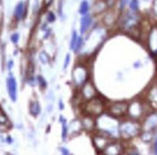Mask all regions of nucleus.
Segmentation results:
<instances>
[{
    "label": "nucleus",
    "instance_id": "nucleus-18",
    "mask_svg": "<svg viewBox=\"0 0 157 155\" xmlns=\"http://www.w3.org/2000/svg\"><path fill=\"white\" fill-rule=\"evenodd\" d=\"M89 10H90V5L88 3V1H87V0H83V1L80 3L79 13L81 15L85 16V15H87V13L89 12Z\"/></svg>",
    "mask_w": 157,
    "mask_h": 155
},
{
    "label": "nucleus",
    "instance_id": "nucleus-17",
    "mask_svg": "<svg viewBox=\"0 0 157 155\" xmlns=\"http://www.w3.org/2000/svg\"><path fill=\"white\" fill-rule=\"evenodd\" d=\"M41 112V107L38 101H32L30 103V113L33 116H38Z\"/></svg>",
    "mask_w": 157,
    "mask_h": 155
},
{
    "label": "nucleus",
    "instance_id": "nucleus-25",
    "mask_svg": "<svg viewBox=\"0 0 157 155\" xmlns=\"http://www.w3.org/2000/svg\"><path fill=\"white\" fill-rule=\"evenodd\" d=\"M69 62H71V54H67L66 59H65V63H64V69H66L69 67Z\"/></svg>",
    "mask_w": 157,
    "mask_h": 155
},
{
    "label": "nucleus",
    "instance_id": "nucleus-30",
    "mask_svg": "<svg viewBox=\"0 0 157 155\" xmlns=\"http://www.w3.org/2000/svg\"><path fill=\"white\" fill-rule=\"evenodd\" d=\"M115 3V0H105V4L107 6H112Z\"/></svg>",
    "mask_w": 157,
    "mask_h": 155
},
{
    "label": "nucleus",
    "instance_id": "nucleus-2",
    "mask_svg": "<svg viewBox=\"0 0 157 155\" xmlns=\"http://www.w3.org/2000/svg\"><path fill=\"white\" fill-rule=\"evenodd\" d=\"M142 130L141 125L135 120H124L119 126V135L122 139L129 140L137 136Z\"/></svg>",
    "mask_w": 157,
    "mask_h": 155
},
{
    "label": "nucleus",
    "instance_id": "nucleus-1",
    "mask_svg": "<svg viewBox=\"0 0 157 155\" xmlns=\"http://www.w3.org/2000/svg\"><path fill=\"white\" fill-rule=\"evenodd\" d=\"M97 128L99 130V133L104 135L115 136L119 134V126L116 118L111 115H101L97 119L96 122Z\"/></svg>",
    "mask_w": 157,
    "mask_h": 155
},
{
    "label": "nucleus",
    "instance_id": "nucleus-6",
    "mask_svg": "<svg viewBox=\"0 0 157 155\" xmlns=\"http://www.w3.org/2000/svg\"><path fill=\"white\" fill-rule=\"evenodd\" d=\"M81 95H82V98L85 101H88L97 97V90L90 81H87L81 87Z\"/></svg>",
    "mask_w": 157,
    "mask_h": 155
},
{
    "label": "nucleus",
    "instance_id": "nucleus-28",
    "mask_svg": "<svg viewBox=\"0 0 157 155\" xmlns=\"http://www.w3.org/2000/svg\"><path fill=\"white\" fill-rule=\"evenodd\" d=\"M128 1H129V0H120V9H123V8L126 6Z\"/></svg>",
    "mask_w": 157,
    "mask_h": 155
},
{
    "label": "nucleus",
    "instance_id": "nucleus-22",
    "mask_svg": "<svg viewBox=\"0 0 157 155\" xmlns=\"http://www.w3.org/2000/svg\"><path fill=\"white\" fill-rule=\"evenodd\" d=\"M8 122V118L2 111H0V124H6Z\"/></svg>",
    "mask_w": 157,
    "mask_h": 155
},
{
    "label": "nucleus",
    "instance_id": "nucleus-13",
    "mask_svg": "<svg viewBox=\"0 0 157 155\" xmlns=\"http://www.w3.org/2000/svg\"><path fill=\"white\" fill-rule=\"evenodd\" d=\"M92 22V18L91 16L89 15H85L81 18L80 20V32L81 34H84L87 30L89 29V27L91 26Z\"/></svg>",
    "mask_w": 157,
    "mask_h": 155
},
{
    "label": "nucleus",
    "instance_id": "nucleus-21",
    "mask_svg": "<svg viewBox=\"0 0 157 155\" xmlns=\"http://www.w3.org/2000/svg\"><path fill=\"white\" fill-rule=\"evenodd\" d=\"M82 46H83V38L82 37H78V40H77V43L75 44V47H74V52H78L79 50L82 48Z\"/></svg>",
    "mask_w": 157,
    "mask_h": 155
},
{
    "label": "nucleus",
    "instance_id": "nucleus-34",
    "mask_svg": "<svg viewBox=\"0 0 157 155\" xmlns=\"http://www.w3.org/2000/svg\"><path fill=\"white\" fill-rule=\"evenodd\" d=\"M122 155H126V154H122Z\"/></svg>",
    "mask_w": 157,
    "mask_h": 155
},
{
    "label": "nucleus",
    "instance_id": "nucleus-23",
    "mask_svg": "<svg viewBox=\"0 0 157 155\" xmlns=\"http://www.w3.org/2000/svg\"><path fill=\"white\" fill-rule=\"evenodd\" d=\"M67 136H68V126H67L66 122H63V132H62V138L63 140H65Z\"/></svg>",
    "mask_w": 157,
    "mask_h": 155
},
{
    "label": "nucleus",
    "instance_id": "nucleus-29",
    "mask_svg": "<svg viewBox=\"0 0 157 155\" xmlns=\"http://www.w3.org/2000/svg\"><path fill=\"white\" fill-rule=\"evenodd\" d=\"M153 153L154 155H157V136L154 140V145H153Z\"/></svg>",
    "mask_w": 157,
    "mask_h": 155
},
{
    "label": "nucleus",
    "instance_id": "nucleus-31",
    "mask_svg": "<svg viewBox=\"0 0 157 155\" xmlns=\"http://www.w3.org/2000/svg\"><path fill=\"white\" fill-rule=\"evenodd\" d=\"M128 155H140V153L136 150V149H132V150H130V151H129V153H128Z\"/></svg>",
    "mask_w": 157,
    "mask_h": 155
},
{
    "label": "nucleus",
    "instance_id": "nucleus-9",
    "mask_svg": "<svg viewBox=\"0 0 157 155\" xmlns=\"http://www.w3.org/2000/svg\"><path fill=\"white\" fill-rule=\"evenodd\" d=\"M156 127H157V114L156 113H152V114H150L145 120L142 129L144 132H152Z\"/></svg>",
    "mask_w": 157,
    "mask_h": 155
},
{
    "label": "nucleus",
    "instance_id": "nucleus-3",
    "mask_svg": "<svg viewBox=\"0 0 157 155\" xmlns=\"http://www.w3.org/2000/svg\"><path fill=\"white\" fill-rule=\"evenodd\" d=\"M83 109L86 116H90V117L92 118H99V116L103 114V111H104V101L96 97L86 101Z\"/></svg>",
    "mask_w": 157,
    "mask_h": 155
},
{
    "label": "nucleus",
    "instance_id": "nucleus-4",
    "mask_svg": "<svg viewBox=\"0 0 157 155\" xmlns=\"http://www.w3.org/2000/svg\"><path fill=\"white\" fill-rule=\"evenodd\" d=\"M73 81L77 87H82L88 81V71L84 67L77 66L73 69Z\"/></svg>",
    "mask_w": 157,
    "mask_h": 155
},
{
    "label": "nucleus",
    "instance_id": "nucleus-32",
    "mask_svg": "<svg viewBox=\"0 0 157 155\" xmlns=\"http://www.w3.org/2000/svg\"><path fill=\"white\" fill-rule=\"evenodd\" d=\"M62 154L63 155H69V152L67 148H62Z\"/></svg>",
    "mask_w": 157,
    "mask_h": 155
},
{
    "label": "nucleus",
    "instance_id": "nucleus-11",
    "mask_svg": "<svg viewBox=\"0 0 157 155\" xmlns=\"http://www.w3.org/2000/svg\"><path fill=\"white\" fill-rule=\"evenodd\" d=\"M7 89L9 92V97L13 101L16 100V81L14 76H10L7 79Z\"/></svg>",
    "mask_w": 157,
    "mask_h": 155
},
{
    "label": "nucleus",
    "instance_id": "nucleus-15",
    "mask_svg": "<svg viewBox=\"0 0 157 155\" xmlns=\"http://www.w3.org/2000/svg\"><path fill=\"white\" fill-rule=\"evenodd\" d=\"M82 122V126L87 129H92V127L96 126V122L92 120V117H90V116H85V118L81 120Z\"/></svg>",
    "mask_w": 157,
    "mask_h": 155
},
{
    "label": "nucleus",
    "instance_id": "nucleus-19",
    "mask_svg": "<svg viewBox=\"0 0 157 155\" xmlns=\"http://www.w3.org/2000/svg\"><path fill=\"white\" fill-rule=\"evenodd\" d=\"M77 40H78V35H77L76 31H72L71 44H69V47H71V50H74V47H75V44L77 43Z\"/></svg>",
    "mask_w": 157,
    "mask_h": 155
},
{
    "label": "nucleus",
    "instance_id": "nucleus-12",
    "mask_svg": "<svg viewBox=\"0 0 157 155\" xmlns=\"http://www.w3.org/2000/svg\"><path fill=\"white\" fill-rule=\"evenodd\" d=\"M147 101L153 109H157V85L150 87L147 92Z\"/></svg>",
    "mask_w": 157,
    "mask_h": 155
},
{
    "label": "nucleus",
    "instance_id": "nucleus-8",
    "mask_svg": "<svg viewBox=\"0 0 157 155\" xmlns=\"http://www.w3.org/2000/svg\"><path fill=\"white\" fill-rule=\"evenodd\" d=\"M127 114L132 119H138L143 114V106L140 101H132L130 104H128Z\"/></svg>",
    "mask_w": 157,
    "mask_h": 155
},
{
    "label": "nucleus",
    "instance_id": "nucleus-33",
    "mask_svg": "<svg viewBox=\"0 0 157 155\" xmlns=\"http://www.w3.org/2000/svg\"><path fill=\"white\" fill-rule=\"evenodd\" d=\"M12 66H13V61H10L9 62V69H11V67H12Z\"/></svg>",
    "mask_w": 157,
    "mask_h": 155
},
{
    "label": "nucleus",
    "instance_id": "nucleus-16",
    "mask_svg": "<svg viewBox=\"0 0 157 155\" xmlns=\"http://www.w3.org/2000/svg\"><path fill=\"white\" fill-rule=\"evenodd\" d=\"M23 13H24V4L23 2H19L15 9V18L18 20H19L23 16Z\"/></svg>",
    "mask_w": 157,
    "mask_h": 155
},
{
    "label": "nucleus",
    "instance_id": "nucleus-5",
    "mask_svg": "<svg viewBox=\"0 0 157 155\" xmlns=\"http://www.w3.org/2000/svg\"><path fill=\"white\" fill-rule=\"evenodd\" d=\"M128 110V104L126 102H115L111 104L108 108L109 115L113 116L115 118H120L124 116L127 113Z\"/></svg>",
    "mask_w": 157,
    "mask_h": 155
},
{
    "label": "nucleus",
    "instance_id": "nucleus-24",
    "mask_svg": "<svg viewBox=\"0 0 157 155\" xmlns=\"http://www.w3.org/2000/svg\"><path fill=\"white\" fill-rule=\"evenodd\" d=\"M38 81H39V83H40L41 87H43V88H46V80H44V78L43 77V76H38Z\"/></svg>",
    "mask_w": 157,
    "mask_h": 155
},
{
    "label": "nucleus",
    "instance_id": "nucleus-7",
    "mask_svg": "<svg viewBox=\"0 0 157 155\" xmlns=\"http://www.w3.org/2000/svg\"><path fill=\"white\" fill-rule=\"evenodd\" d=\"M92 142H94V145L96 146V148L99 151H103L107 148L109 143H111L109 138L107 137V135H104L102 133L96 135V136L92 138Z\"/></svg>",
    "mask_w": 157,
    "mask_h": 155
},
{
    "label": "nucleus",
    "instance_id": "nucleus-27",
    "mask_svg": "<svg viewBox=\"0 0 157 155\" xmlns=\"http://www.w3.org/2000/svg\"><path fill=\"white\" fill-rule=\"evenodd\" d=\"M47 20H48L49 22H53L55 20V16L52 12H49L48 14H47Z\"/></svg>",
    "mask_w": 157,
    "mask_h": 155
},
{
    "label": "nucleus",
    "instance_id": "nucleus-10",
    "mask_svg": "<svg viewBox=\"0 0 157 155\" xmlns=\"http://www.w3.org/2000/svg\"><path fill=\"white\" fill-rule=\"evenodd\" d=\"M122 146L120 143L114 142L110 143L107 145L104 150H103V155H122Z\"/></svg>",
    "mask_w": 157,
    "mask_h": 155
},
{
    "label": "nucleus",
    "instance_id": "nucleus-26",
    "mask_svg": "<svg viewBox=\"0 0 157 155\" xmlns=\"http://www.w3.org/2000/svg\"><path fill=\"white\" fill-rule=\"evenodd\" d=\"M18 38H19V36H18V33H15V34H13L12 36H11V40H12V41L14 44H16L18 41Z\"/></svg>",
    "mask_w": 157,
    "mask_h": 155
},
{
    "label": "nucleus",
    "instance_id": "nucleus-14",
    "mask_svg": "<svg viewBox=\"0 0 157 155\" xmlns=\"http://www.w3.org/2000/svg\"><path fill=\"white\" fill-rule=\"evenodd\" d=\"M137 24V16L135 15H128L123 21V26L126 29H131Z\"/></svg>",
    "mask_w": 157,
    "mask_h": 155
},
{
    "label": "nucleus",
    "instance_id": "nucleus-20",
    "mask_svg": "<svg viewBox=\"0 0 157 155\" xmlns=\"http://www.w3.org/2000/svg\"><path fill=\"white\" fill-rule=\"evenodd\" d=\"M129 7H130V10L132 12H136L138 11L139 9V1L138 0H131L129 2Z\"/></svg>",
    "mask_w": 157,
    "mask_h": 155
}]
</instances>
